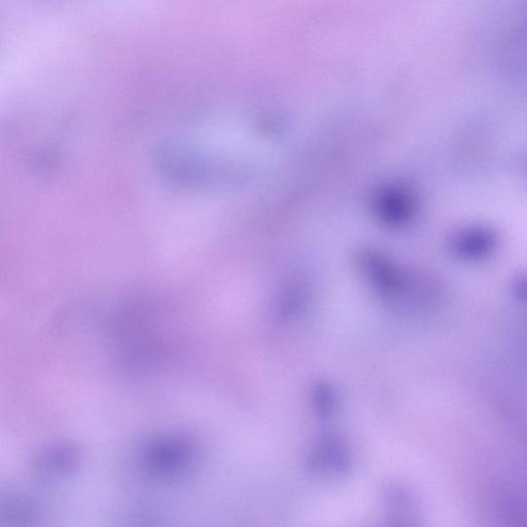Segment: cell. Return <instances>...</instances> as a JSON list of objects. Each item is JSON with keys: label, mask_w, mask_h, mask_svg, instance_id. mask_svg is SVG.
I'll use <instances>...</instances> for the list:
<instances>
[{"label": "cell", "mask_w": 527, "mask_h": 527, "mask_svg": "<svg viewBox=\"0 0 527 527\" xmlns=\"http://www.w3.org/2000/svg\"><path fill=\"white\" fill-rule=\"evenodd\" d=\"M306 463L310 472L320 477L344 476L351 468L349 446L339 436H324L311 446Z\"/></svg>", "instance_id": "obj_1"}, {"label": "cell", "mask_w": 527, "mask_h": 527, "mask_svg": "<svg viewBox=\"0 0 527 527\" xmlns=\"http://www.w3.org/2000/svg\"><path fill=\"white\" fill-rule=\"evenodd\" d=\"M191 460L189 444L181 440H165L152 446L147 455L149 467L160 473H172L187 466Z\"/></svg>", "instance_id": "obj_2"}, {"label": "cell", "mask_w": 527, "mask_h": 527, "mask_svg": "<svg viewBox=\"0 0 527 527\" xmlns=\"http://www.w3.org/2000/svg\"><path fill=\"white\" fill-rule=\"evenodd\" d=\"M314 411L324 418L331 417L338 407V396L333 386L327 382H319L312 392Z\"/></svg>", "instance_id": "obj_3"}, {"label": "cell", "mask_w": 527, "mask_h": 527, "mask_svg": "<svg viewBox=\"0 0 527 527\" xmlns=\"http://www.w3.org/2000/svg\"><path fill=\"white\" fill-rule=\"evenodd\" d=\"M43 467L46 471H58L68 469L74 463V452L61 449L45 455Z\"/></svg>", "instance_id": "obj_4"}]
</instances>
